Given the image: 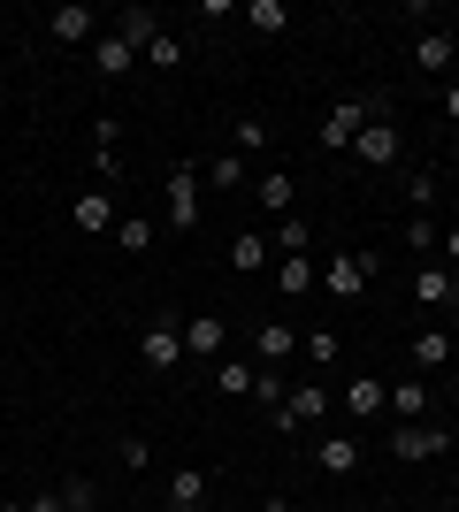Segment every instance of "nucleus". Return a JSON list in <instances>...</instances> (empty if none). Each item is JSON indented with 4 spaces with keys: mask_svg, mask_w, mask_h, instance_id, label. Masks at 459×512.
<instances>
[{
    "mask_svg": "<svg viewBox=\"0 0 459 512\" xmlns=\"http://www.w3.org/2000/svg\"><path fill=\"white\" fill-rule=\"evenodd\" d=\"M429 199H437V176H429V169H406V207H429Z\"/></svg>",
    "mask_w": 459,
    "mask_h": 512,
    "instance_id": "34",
    "label": "nucleus"
},
{
    "mask_svg": "<svg viewBox=\"0 0 459 512\" xmlns=\"http://www.w3.org/2000/svg\"><path fill=\"white\" fill-rule=\"evenodd\" d=\"M199 505H207V474H199V467H176L169 474V512H199Z\"/></svg>",
    "mask_w": 459,
    "mask_h": 512,
    "instance_id": "20",
    "label": "nucleus"
},
{
    "mask_svg": "<svg viewBox=\"0 0 459 512\" xmlns=\"http://www.w3.org/2000/svg\"><path fill=\"white\" fill-rule=\"evenodd\" d=\"M192 222H199V169L176 161L169 169V230H192Z\"/></svg>",
    "mask_w": 459,
    "mask_h": 512,
    "instance_id": "8",
    "label": "nucleus"
},
{
    "mask_svg": "<svg viewBox=\"0 0 459 512\" xmlns=\"http://www.w3.org/2000/svg\"><path fill=\"white\" fill-rule=\"evenodd\" d=\"M437 253H444V268H459V222H452V230L437 237Z\"/></svg>",
    "mask_w": 459,
    "mask_h": 512,
    "instance_id": "39",
    "label": "nucleus"
},
{
    "mask_svg": "<svg viewBox=\"0 0 459 512\" xmlns=\"http://www.w3.org/2000/svg\"><path fill=\"white\" fill-rule=\"evenodd\" d=\"M291 344H299V329H284V321H261L253 329V367H284Z\"/></svg>",
    "mask_w": 459,
    "mask_h": 512,
    "instance_id": "12",
    "label": "nucleus"
},
{
    "mask_svg": "<svg viewBox=\"0 0 459 512\" xmlns=\"http://www.w3.org/2000/svg\"><path fill=\"white\" fill-rule=\"evenodd\" d=\"M268 253H276V245H268V237H261V230H245V237H238V245H230V268H261V260H268Z\"/></svg>",
    "mask_w": 459,
    "mask_h": 512,
    "instance_id": "28",
    "label": "nucleus"
},
{
    "mask_svg": "<svg viewBox=\"0 0 459 512\" xmlns=\"http://www.w3.org/2000/svg\"><path fill=\"white\" fill-rule=\"evenodd\" d=\"M306 360H314V367H337V329H306Z\"/></svg>",
    "mask_w": 459,
    "mask_h": 512,
    "instance_id": "32",
    "label": "nucleus"
},
{
    "mask_svg": "<svg viewBox=\"0 0 459 512\" xmlns=\"http://www.w3.org/2000/svg\"><path fill=\"white\" fill-rule=\"evenodd\" d=\"M245 23H253L261 39H276V31L291 23V8H284V0H245Z\"/></svg>",
    "mask_w": 459,
    "mask_h": 512,
    "instance_id": "22",
    "label": "nucleus"
},
{
    "mask_svg": "<svg viewBox=\"0 0 459 512\" xmlns=\"http://www.w3.org/2000/svg\"><path fill=\"white\" fill-rule=\"evenodd\" d=\"M62 505L69 512H92V505H100V490H92L85 474H69V482H62Z\"/></svg>",
    "mask_w": 459,
    "mask_h": 512,
    "instance_id": "36",
    "label": "nucleus"
},
{
    "mask_svg": "<svg viewBox=\"0 0 459 512\" xmlns=\"http://www.w3.org/2000/svg\"><path fill=\"white\" fill-rule=\"evenodd\" d=\"M69 222H77L85 237H108V222H115L108 192H100V184H92V192H77V199H69Z\"/></svg>",
    "mask_w": 459,
    "mask_h": 512,
    "instance_id": "14",
    "label": "nucleus"
},
{
    "mask_svg": "<svg viewBox=\"0 0 459 512\" xmlns=\"http://www.w3.org/2000/svg\"><path fill=\"white\" fill-rule=\"evenodd\" d=\"M115 39L123 46H138V54H146L153 39H161V16H153V8H115V23H108Z\"/></svg>",
    "mask_w": 459,
    "mask_h": 512,
    "instance_id": "13",
    "label": "nucleus"
},
{
    "mask_svg": "<svg viewBox=\"0 0 459 512\" xmlns=\"http://www.w3.org/2000/svg\"><path fill=\"white\" fill-rule=\"evenodd\" d=\"M268 245H276V253H306V245H314V230H306L299 214H284V222H276V237H268Z\"/></svg>",
    "mask_w": 459,
    "mask_h": 512,
    "instance_id": "27",
    "label": "nucleus"
},
{
    "mask_svg": "<svg viewBox=\"0 0 459 512\" xmlns=\"http://www.w3.org/2000/svg\"><path fill=\"white\" fill-rule=\"evenodd\" d=\"M368 283H375V253H345V260H329V268H322L329 299H360Z\"/></svg>",
    "mask_w": 459,
    "mask_h": 512,
    "instance_id": "6",
    "label": "nucleus"
},
{
    "mask_svg": "<svg viewBox=\"0 0 459 512\" xmlns=\"http://www.w3.org/2000/svg\"><path fill=\"white\" fill-rule=\"evenodd\" d=\"M222 344H230V321L222 314H192L184 321V360H222Z\"/></svg>",
    "mask_w": 459,
    "mask_h": 512,
    "instance_id": "9",
    "label": "nucleus"
},
{
    "mask_svg": "<svg viewBox=\"0 0 459 512\" xmlns=\"http://www.w3.org/2000/svg\"><path fill=\"white\" fill-rule=\"evenodd\" d=\"M31 512H69V505H62V490H39V497H31Z\"/></svg>",
    "mask_w": 459,
    "mask_h": 512,
    "instance_id": "41",
    "label": "nucleus"
},
{
    "mask_svg": "<svg viewBox=\"0 0 459 512\" xmlns=\"http://www.w3.org/2000/svg\"><path fill=\"white\" fill-rule=\"evenodd\" d=\"M123 146V123H115V115H100V130H92V153H115Z\"/></svg>",
    "mask_w": 459,
    "mask_h": 512,
    "instance_id": "37",
    "label": "nucleus"
},
{
    "mask_svg": "<svg viewBox=\"0 0 459 512\" xmlns=\"http://www.w3.org/2000/svg\"><path fill=\"white\" fill-rule=\"evenodd\" d=\"M345 413H352V421H375V413H391V383H383V375H352Z\"/></svg>",
    "mask_w": 459,
    "mask_h": 512,
    "instance_id": "11",
    "label": "nucleus"
},
{
    "mask_svg": "<svg viewBox=\"0 0 459 512\" xmlns=\"http://www.w3.org/2000/svg\"><path fill=\"white\" fill-rule=\"evenodd\" d=\"M268 421L284 428V436H291V428H314V421H329V390H291V398H284L276 413H268Z\"/></svg>",
    "mask_w": 459,
    "mask_h": 512,
    "instance_id": "10",
    "label": "nucleus"
},
{
    "mask_svg": "<svg viewBox=\"0 0 459 512\" xmlns=\"http://www.w3.org/2000/svg\"><path fill=\"white\" fill-rule=\"evenodd\" d=\"M391 451L406 459V467H421V459L452 451V436H444V428H429V421H398V428H391Z\"/></svg>",
    "mask_w": 459,
    "mask_h": 512,
    "instance_id": "7",
    "label": "nucleus"
},
{
    "mask_svg": "<svg viewBox=\"0 0 459 512\" xmlns=\"http://www.w3.org/2000/svg\"><path fill=\"white\" fill-rule=\"evenodd\" d=\"M421 406H429V390H421V375L391 383V413H398V421H421Z\"/></svg>",
    "mask_w": 459,
    "mask_h": 512,
    "instance_id": "25",
    "label": "nucleus"
},
{
    "mask_svg": "<svg viewBox=\"0 0 459 512\" xmlns=\"http://www.w3.org/2000/svg\"><path fill=\"white\" fill-rule=\"evenodd\" d=\"M0 512H31V505H0Z\"/></svg>",
    "mask_w": 459,
    "mask_h": 512,
    "instance_id": "44",
    "label": "nucleus"
},
{
    "mask_svg": "<svg viewBox=\"0 0 459 512\" xmlns=\"http://www.w3.org/2000/svg\"><path fill=\"white\" fill-rule=\"evenodd\" d=\"M437 237H444V230L429 222V214H414V222H406V245H414V260H421V253H437Z\"/></svg>",
    "mask_w": 459,
    "mask_h": 512,
    "instance_id": "33",
    "label": "nucleus"
},
{
    "mask_svg": "<svg viewBox=\"0 0 459 512\" xmlns=\"http://www.w3.org/2000/svg\"><path fill=\"white\" fill-rule=\"evenodd\" d=\"M437 367H452V337L444 329H414V375H437Z\"/></svg>",
    "mask_w": 459,
    "mask_h": 512,
    "instance_id": "19",
    "label": "nucleus"
},
{
    "mask_svg": "<svg viewBox=\"0 0 459 512\" xmlns=\"http://www.w3.org/2000/svg\"><path fill=\"white\" fill-rule=\"evenodd\" d=\"M452 54H459L452 31H421V39H414V69H421V77H444V69H452Z\"/></svg>",
    "mask_w": 459,
    "mask_h": 512,
    "instance_id": "17",
    "label": "nucleus"
},
{
    "mask_svg": "<svg viewBox=\"0 0 459 512\" xmlns=\"http://www.w3.org/2000/svg\"><path fill=\"white\" fill-rule=\"evenodd\" d=\"M199 184H215V192H238V184H245V153H215V161L199 169Z\"/></svg>",
    "mask_w": 459,
    "mask_h": 512,
    "instance_id": "21",
    "label": "nucleus"
},
{
    "mask_svg": "<svg viewBox=\"0 0 459 512\" xmlns=\"http://www.w3.org/2000/svg\"><path fill=\"white\" fill-rule=\"evenodd\" d=\"M414 299L429 306V314L459 306V268H444V260H414Z\"/></svg>",
    "mask_w": 459,
    "mask_h": 512,
    "instance_id": "2",
    "label": "nucleus"
},
{
    "mask_svg": "<svg viewBox=\"0 0 459 512\" xmlns=\"http://www.w3.org/2000/svg\"><path fill=\"white\" fill-rule=\"evenodd\" d=\"M314 467H322L329 482H345V474H360V444H352V436H322V444H314Z\"/></svg>",
    "mask_w": 459,
    "mask_h": 512,
    "instance_id": "15",
    "label": "nucleus"
},
{
    "mask_svg": "<svg viewBox=\"0 0 459 512\" xmlns=\"http://www.w3.org/2000/svg\"><path fill=\"white\" fill-rule=\"evenodd\" d=\"M115 245H123V253H153V222H146V214H123V222H115Z\"/></svg>",
    "mask_w": 459,
    "mask_h": 512,
    "instance_id": "23",
    "label": "nucleus"
},
{
    "mask_svg": "<svg viewBox=\"0 0 459 512\" xmlns=\"http://www.w3.org/2000/svg\"><path fill=\"white\" fill-rule=\"evenodd\" d=\"M375 123V100H337L322 115V146H337V153H352V138Z\"/></svg>",
    "mask_w": 459,
    "mask_h": 512,
    "instance_id": "1",
    "label": "nucleus"
},
{
    "mask_svg": "<svg viewBox=\"0 0 459 512\" xmlns=\"http://www.w3.org/2000/svg\"><path fill=\"white\" fill-rule=\"evenodd\" d=\"M444 130H452V146H459V85L444 92Z\"/></svg>",
    "mask_w": 459,
    "mask_h": 512,
    "instance_id": "40",
    "label": "nucleus"
},
{
    "mask_svg": "<svg viewBox=\"0 0 459 512\" xmlns=\"http://www.w3.org/2000/svg\"><path fill=\"white\" fill-rule=\"evenodd\" d=\"M253 375H261L253 360H222V367H215V390H230V398H253Z\"/></svg>",
    "mask_w": 459,
    "mask_h": 512,
    "instance_id": "24",
    "label": "nucleus"
},
{
    "mask_svg": "<svg viewBox=\"0 0 459 512\" xmlns=\"http://www.w3.org/2000/svg\"><path fill=\"white\" fill-rule=\"evenodd\" d=\"M46 39H54V46H92V39H100V16H92L85 0H62V8L46 16Z\"/></svg>",
    "mask_w": 459,
    "mask_h": 512,
    "instance_id": "3",
    "label": "nucleus"
},
{
    "mask_svg": "<svg viewBox=\"0 0 459 512\" xmlns=\"http://www.w3.org/2000/svg\"><path fill=\"white\" fill-rule=\"evenodd\" d=\"M146 62H153V69H184V39H176V31H161V39L146 46Z\"/></svg>",
    "mask_w": 459,
    "mask_h": 512,
    "instance_id": "31",
    "label": "nucleus"
},
{
    "mask_svg": "<svg viewBox=\"0 0 459 512\" xmlns=\"http://www.w3.org/2000/svg\"><path fill=\"white\" fill-rule=\"evenodd\" d=\"M452 360H459V337H452Z\"/></svg>",
    "mask_w": 459,
    "mask_h": 512,
    "instance_id": "45",
    "label": "nucleus"
},
{
    "mask_svg": "<svg viewBox=\"0 0 459 512\" xmlns=\"http://www.w3.org/2000/svg\"><path fill=\"white\" fill-rule=\"evenodd\" d=\"M268 146V123L261 115H238V130H230V153H261Z\"/></svg>",
    "mask_w": 459,
    "mask_h": 512,
    "instance_id": "29",
    "label": "nucleus"
},
{
    "mask_svg": "<svg viewBox=\"0 0 459 512\" xmlns=\"http://www.w3.org/2000/svg\"><path fill=\"white\" fill-rule=\"evenodd\" d=\"M115 459H123L131 474H146V467H153V444H146V436H123V444H115Z\"/></svg>",
    "mask_w": 459,
    "mask_h": 512,
    "instance_id": "35",
    "label": "nucleus"
},
{
    "mask_svg": "<svg viewBox=\"0 0 459 512\" xmlns=\"http://www.w3.org/2000/svg\"><path fill=\"white\" fill-rule=\"evenodd\" d=\"M253 192H261V207H276V214H291V176L284 169H268L261 184H253Z\"/></svg>",
    "mask_w": 459,
    "mask_h": 512,
    "instance_id": "30",
    "label": "nucleus"
},
{
    "mask_svg": "<svg viewBox=\"0 0 459 512\" xmlns=\"http://www.w3.org/2000/svg\"><path fill=\"white\" fill-rule=\"evenodd\" d=\"M444 436H452V444H459V413H452V428H444Z\"/></svg>",
    "mask_w": 459,
    "mask_h": 512,
    "instance_id": "43",
    "label": "nucleus"
},
{
    "mask_svg": "<svg viewBox=\"0 0 459 512\" xmlns=\"http://www.w3.org/2000/svg\"><path fill=\"white\" fill-rule=\"evenodd\" d=\"M284 398H291V383L276 375V367H261V375H253V406H268V413H276Z\"/></svg>",
    "mask_w": 459,
    "mask_h": 512,
    "instance_id": "26",
    "label": "nucleus"
},
{
    "mask_svg": "<svg viewBox=\"0 0 459 512\" xmlns=\"http://www.w3.org/2000/svg\"><path fill=\"white\" fill-rule=\"evenodd\" d=\"M92 62H100V77H131V69H138V46H123L115 31H100V39H92Z\"/></svg>",
    "mask_w": 459,
    "mask_h": 512,
    "instance_id": "18",
    "label": "nucleus"
},
{
    "mask_svg": "<svg viewBox=\"0 0 459 512\" xmlns=\"http://www.w3.org/2000/svg\"><path fill=\"white\" fill-rule=\"evenodd\" d=\"M261 512H291V497H268V505H261Z\"/></svg>",
    "mask_w": 459,
    "mask_h": 512,
    "instance_id": "42",
    "label": "nucleus"
},
{
    "mask_svg": "<svg viewBox=\"0 0 459 512\" xmlns=\"http://www.w3.org/2000/svg\"><path fill=\"white\" fill-rule=\"evenodd\" d=\"M276 291H284V299L322 291V268H314V253H284V268H276Z\"/></svg>",
    "mask_w": 459,
    "mask_h": 512,
    "instance_id": "16",
    "label": "nucleus"
},
{
    "mask_svg": "<svg viewBox=\"0 0 459 512\" xmlns=\"http://www.w3.org/2000/svg\"><path fill=\"white\" fill-rule=\"evenodd\" d=\"M92 176H100V192H108L115 176H123V153H92Z\"/></svg>",
    "mask_w": 459,
    "mask_h": 512,
    "instance_id": "38",
    "label": "nucleus"
},
{
    "mask_svg": "<svg viewBox=\"0 0 459 512\" xmlns=\"http://www.w3.org/2000/svg\"><path fill=\"white\" fill-rule=\"evenodd\" d=\"M138 360H146V367H161V375H169V367H184V321H169V314H161V321L146 329V337H138Z\"/></svg>",
    "mask_w": 459,
    "mask_h": 512,
    "instance_id": "5",
    "label": "nucleus"
},
{
    "mask_svg": "<svg viewBox=\"0 0 459 512\" xmlns=\"http://www.w3.org/2000/svg\"><path fill=\"white\" fill-rule=\"evenodd\" d=\"M352 153H360L368 169H398V153H406V138H398V123H391V115H375V123L360 130V138H352Z\"/></svg>",
    "mask_w": 459,
    "mask_h": 512,
    "instance_id": "4",
    "label": "nucleus"
}]
</instances>
